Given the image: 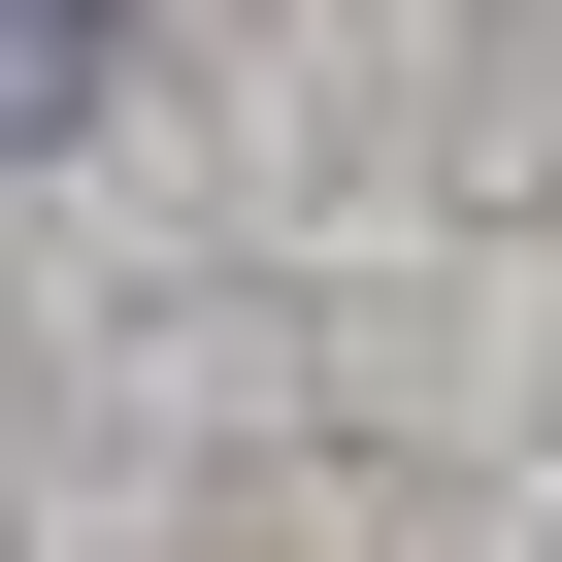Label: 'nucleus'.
I'll return each mask as SVG.
<instances>
[{"label": "nucleus", "instance_id": "1", "mask_svg": "<svg viewBox=\"0 0 562 562\" xmlns=\"http://www.w3.org/2000/svg\"><path fill=\"white\" fill-rule=\"evenodd\" d=\"M100 67H133V0H0V166H34V133H100Z\"/></svg>", "mask_w": 562, "mask_h": 562}]
</instances>
